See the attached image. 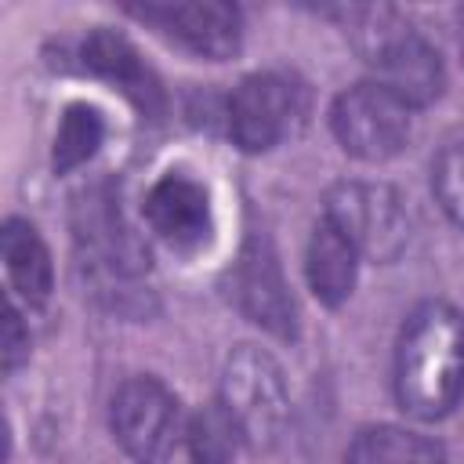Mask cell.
Returning a JSON list of instances; mask_svg holds the SVG:
<instances>
[{
	"label": "cell",
	"instance_id": "2e32d148",
	"mask_svg": "<svg viewBox=\"0 0 464 464\" xmlns=\"http://www.w3.org/2000/svg\"><path fill=\"white\" fill-rule=\"evenodd\" d=\"M102 141H105V116L87 102L65 105L58 130H54V152H51L54 174H69L83 167L102 149Z\"/></svg>",
	"mask_w": 464,
	"mask_h": 464
},
{
	"label": "cell",
	"instance_id": "4fadbf2b",
	"mask_svg": "<svg viewBox=\"0 0 464 464\" xmlns=\"http://www.w3.org/2000/svg\"><path fill=\"white\" fill-rule=\"evenodd\" d=\"M0 250H4V268L18 297L29 304H44L54 286V268H51V250L40 239L36 225L25 218H7L0 228Z\"/></svg>",
	"mask_w": 464,
	"mask_h": 464
},
{
	"label": "cell",
	"instance_id": "ba28073f",
	"mask_svg": "<svg viewBox=\"0 0 464 464\" xmlns=\"http://www.w3.org/2000/svg\"><path fill=\"white\" fill-rule=\"evenodd\" d=\"M228 301L261 330H268L279 341L297 337V304L290 297V286L279 268V254L265 232H250L239 246V257L232 261L228 276Z\"/></svg>",
	"mask_w": 464,
	"mask_h": 464
},
{
	"label": "cell",
	"instance_id": "5b68a950",
	"mask_svg": "<svg viewBox=\"0 0 464 464\" xmlns=\"http://www.w3.org/2000/svg\"><path fill=\"white\" fill-rule=\"evenodd\" d=\"M323 221H330L370 261H395L410 243L402 196L384 181H337L326 188Z\"/></svg>",
	"mask_w": 464,
	"mask_h": 464
},
{
	"label": "cell",
	"instance_id": "30bf717a",
	"mask_svg": "<svg viewBox=\"0 0 464 464\" xmlns=\"http://www.w3.org/2000/svg\"><path fill=\"white\" fill-rule=\"evenodd\" d=\"M145 221L149 228L181 254H192L199 246L210 243L214 236V207H210V192L199 178H192L188 170H163L149 192H145Z\"/></svg>",
	"mask_w": 464,
	"mask_h": 464
},
{
	"label": "cell",
	"instance_id": "ffe728a7",
	"mask_svg": "<svg viewBox=\"0 0 464 464\" xmlns=\"http://www.w3.org/2000/svg\"><path fill=\"white\" fill-rule=\"evenodd\" d=\"M460 51H464V14H460Z\"/></svg>",
	"mask_w": 464,
	"mask_h": 464
},
{
	"label": "cell",
	"instance_id": "3957f363",
	"mask_svg": "<svg viewBox=\"0 0 464 464\" xmlns=\"http://www.w3.org/2000/svg\"><path fill=\"white\" fill-rule=\"evenodd\" d=\"M72 239L80 254V268L87 272L91 286L109 297L112 308H127L123 297H130L134 286L149 272V246L138 232L123 221L120 196L109 181H98L83 188L72 203Z\"/></svg>",
	"mask_w": 464,
	"mask_h": 464
},
{
	"label": "cell",
	"instance_id": "52a82bcc",
	"mask_svg": "<svg viewBox=\"0 0 464 464\" xmlns=\"http://www.w3.org/2000/svg\"><path fill=\"white\" fill-rule=\"evenodd\" d=\"M109 424L127 457L138 464H163L181 435V406L163 381L130 377L109 402Z\"/></svg>",
	"mask_w": 464,
	"mask_h": 464
},
{
	"label": "cell",
	"instance_id": "8fae6325",
	"mask_svg": "<svg viewBox=\"0 0 464 464\" xmlns=\"http://www.w3.org/2000/svg\"><path fill=\"white\" fill-rule=\"evenodd\" d=\"M134 18L156 25L163 36L178 40L199 58L225 62L243 44V14L236 4L203 0V4H138L127 7Z\"/></svg>",
	"mask_w": 464,
	"mask_h": 464
},
{
	"label": "cell",
	"instance_id": "e0dca14e",
	"mask_svg": "<svg viewBox=\"0 0 464 464\" xmlns=\"http://www.w3.org/2000/svg\"><path fill=\"white\" fill-rule=\"evenodd\" d=\"M188 453L192 464H232V457L243 446V431L236 428L232 413L221 402L203 406L192 420H188Z\"/></svg>",
	"mask_w": 464,
	"mask_h": 464
},
{
	"label": "cell",
	"instance_id": "5bb4252c",
	"mask_svg": "<svg viewBox=\"0 0 464 464\" xmlns=\"http://www.w3.org/2000/svg\"><path fill=\"white\" fill-rule=\"evenodd\" d=\"M355 272H359V250L330 221H319L304 250V276L312 294L326 308H337L348 301L355 286Z\"/></svg>",
	"mask_w": 464,
	"mask_h": 464
},
{
	"label": "cell",
	"instance_id": "d6986e66",
	"mask_svg": "<svg viewBox=\"0 0 464 464\" xmlns=\"http://www.w3.org/2000/svg\"><path fill=\"white\" fill-rule=\"evenodd\" d=\"M29 359V330L22 326V315L14 304L4 312V373H14Z\"/></svg>",
	"mask_w": 464,
	"mask_h": 464
},
{
	"label": "cell",
	"instance_id": "ac0fdd59",
	"mask_svg": "<svg viewBox=\"0 0 464 464\" xmlns=\"http://www.w3.org/2000/svg\"><path fill=\"white\" fill-rule=\"evenodd\" d=\"M431 192L457 228H464V141L446 145L431 163Z\"/></svg>",
	"mask_w": 464,
	"mask_h": 464
},
{
	"label": "cell",
	"instance_id": "9a60e30c",
	"mask_svg": "<svg viewBox=\"0 0 464 464\" xmlns=\"http://www.w3.org/2000/svg\"><path fill=\"white\" fill-rule=\"evenodd\" d=\"M341 464H446V450L420 431L373 424L348 442Z\"/></svg>",
	"mask_w": 464,
	"mask_h": 464
},
{
	"label": "cell",
	"instance_id": "9c48e42d",
	"mask_svg": "<svg viewBox=\"0 0 464 464\" xmlns=\"http://www.w3.org/2000/svg\"><path fill=\"white\" fill-rule=\"evenodd\" d=\"M304 116V94L286 72H250L228 98V134L243 152L283 145Z\"/></svg>",
	"mask_w": 464,
	"mask_h": 464
},
{
	"label": "cell",
	"instance_id": "277c9868",
	"mask_svg": "<svg viewBox=\"0 0 464 464\" xmlns=\"http://www.w3.org/2000/svg\"><path fill=\"white\" fill-rule=\"evenodd\" d=\"M218 402L232 413L243 442L257 450L276 446L290 417V388L276 355L257 344H236L221 366Z\"/></svg>",
	"mask_w": 464,
	"mask_h": 464
},
{
	"label": "cell",
	"instance_id": "7a4b0ae2",
	"mask_svg": "<svg viewBox=\"0 0 464 464\" xmlns=\"http://www.w3.org/2000/svg\"><path fill=\"white\" fill-rule=\"evenodd\" d=\"M344 33L359 58L373 69V83L388 87L410 109L431 105L442 87V58L420 29L410 25L395 7H341Z\"/></svg>",
	"mask_w": 464,
	"mask_h": 464
},
{
	"label": "cell",
	"instance_id": "6da1fadb",
	"mask_svg": "<svg viewBox=\"0 0 464 464\" xmlns=\"http://www.w3.org/2000/svg\"><path fill=\"white\" fill-rule=\"evenodd\" d=\"M464 395V315L446 301L410 312L395 341V399L417 420H442Z\"/></svg>",
	"mask_w": 464,
	"mask_h": 464
},
{
	"label": "cell",
	"instance_id": "8992f818",
	"mask_svg": "<svg viewBox=\"0 0 464 464\" xmlns=\"http://www.w3.org/2000/svg\"><path fill=\"white\" fill-rule=\"evenodd\" d=\"M410 123L413 109L373 80L341 91L330 105V130L337 145L362 163H384L399 156L410 141Z\"/></svg>",
	"mask_w": 464,
	"mask_h": 464
},
{
	"label": "cell",
	"instance_id": "7c38bea8",
	"mask_svg": "<svg viewBox=\"0 0 464 464\" xmlns=\"http://www.w3.org/2000/svg\"><path fill=\"white\" fill-rule=\"evenodd\" d=\"M80 62L91 76L112 83L145 120H163L167 112V91L160 83V76L145 65V58L138 54V47L116 33L98 25L83 44H80Z\"/></svg>",
	"mask_w": 464,
	"mask_h": 464
}]
</instances>
